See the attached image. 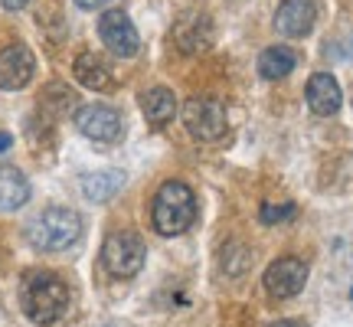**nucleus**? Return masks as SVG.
Wrapping results in <instances>:
<instances>
[{"label": "nucleus", "mask_w": 353, "mask_h": 327, "mask_svg": "<svg viewBox=\"0 0 353 327\" xmlns=\"http://www.w3.org/2000/svg\"><path fill=\"white\" fill-rule=\"evenodd\" d=\"M20 301H23V311L33 324L50 327L56 321H63L69 311V285L52 272H30L23 278V288H20Z\"/></svg>", "instance_id": "obj_1"}, {"label": "nucleus", "mask_w": 353, "mask_h": 327, "mask_svg": "<svg viewBox=\"0 0 353 327\" xmlns=\"http://www.w3.org/2000/svg\"><path fill=\"white\" fill-rule=\"evenodd\" d=\"M151 219L161 236L187 232L193 226V219H196V197H193V190L187 184H180V180H167L164 187L154 193Z\"/></svg>", "instance_id": "obj_2"}, {"label": "nucleus", "mask_w": 353, "mask_h": 327, "mask_svg": "<svg viewBox=\"0 0 353 327\" xmlns=\"http://www.w3.org/2000/svg\"><path fill=\"white\" fill-rule=\"evenodd\" d=\"M82 236V216L65 206H50L30 219L26 226V239L33 242L39 252H63L76 246Z\"/></svg>", "instance_id": "obj_3"}, {"label": "nucleus", "mask_w": 353, "mask_h": 327, "mask_svg": "<svg viewBox=\"0 0 353 327\" xmlns=\"http://www.w3.org/2000/svg\"><path fill=\"white\" fill-rule=\"evenodd\" d=\"M148 259V246L138 232L131 229H118L112 232L105 246H101V265L108 268V275L114 278H131L141 272V265Z\"/></svg>", "instance_id": "obj_4"}, {"label": "nucleus", "mask_w": 353, "mask_h": 327, "mask_svg": "<svg viewBox=\"0 0 353 327\" xmlns=\"http://www.w3.org/2000/svg\"><path fill=\"white\" fill-rule=\"evenodd\" d=\"M183 125L196 141H219L229 128L226 105L216 95H193L183 105Z\"/></svg>", "instance_id": "obj_5"}, {"label": "nucleus", "mask_w": 353, "mask_h": 327, "mask_svg": "<svg viewBox=\"0 0 353 327\" xmlns=\"http://www.w3.org/2000/svg\"><path fill=\"white\" fill-rule=\"evenodd\" d=\"M99 37L101 43L114 52V56H121V59H131V56H138L141 50V37L134 23L128 20L125 10H105L99 20Z\"/></svg>", "instance_id": "obj_6"}, {"label": "nucleus", "mask_w": 353, "mask_h": 327, "mask_svg": "<svg viewBox=\"0 0 353 327\" xmlns=\"http://www.w3.org/2000/svg\"><path fill=\"white\" fill-rule=\"evenodd\" d=\"M304 281H307V262L294 255H285L265 268V291L272 298H294L304 288Z\"/></svg>", "instance_id": "obj_7"}, {"label": "nucleus", "mask_w": 353, "mask_h": 327, "mask_svg": "<svg viewBox=\"0 0 353 327\" xmlns=\"http://www.w3.org/2000/svg\"><path fill=\"white\" fill-rule=\"evenodd\" d=\"M76 128L92 141H118L125 135V121L112 105H82L76 112Z\"/></svg>", "instance_id": "obj_8"}, {"label": "nucleus", "mask_w": 353, "mask_h": 327, "mask_svg": "<svg viewBox=\"0 0 353 327\" xmlns=\"http://www.w3.org/2000/svg\"><path fill=\"white\" fill-rule=\"evenodd\" d=\"M33 72H37V59H33L30 46L10 43L0 50V88L3 92H17V88L30 86Z\"/></svg>", "instance_id": "obj_9"}, {"label": "nucleus", "mask_w": 353, "mask_h": 327, "mask_svg": "<svg viewBox=\"0 0 353 327\" xmlns=\"http://www.w3.org/2000/svg\"><path fill=\"white\" fill-rule=\"evenodd\" d=\"M174 43H176V50L187 52V56L190 52L210 50V43H213V23H210V17L196 10L183 13L174 23Z\"/></svg>", "instance_id": "obj_10"}, {"label": "nucleus", "mask_w": 353, "mask_h": 327, "mask_svg": "<svg viewBox=\"0 0 353 327\" xmlns=\"http://www.w3.org/2000/svg\"><path fill=\"white\" fill-rule=\"evenodd\" d=\"M314 20H317L314 0H281L275 10V30L291 39L307 37L314 30Z\"/></svg>", "instance_id": "obj_11"}, {"label": "nucleus", "mask_w": 353, "mask_h": 327, "mask_svg": "<svg viewBox=\"0 0 353 327\" xmlns=\"http://www.w3.org/2000/svg\"><path fill=\"white\" fill-rule=\"evenodd\" d=\"M341 86H337V79L330 76V72H314L311 82H307V108L321 118H330V115L341 112Z\"/></svg>", "instance_id": "obj_12"}, {"label": "nucleus", "mask_w": 353, "mask_h": 327, "mask_svg": "<svg viewBox=\"0 0 353 327\" xmlns=\"http://www.w3.org/2000/svg\"><path fill=\"white\" fill-rule=\"evenodd\" d=\"M26 200H30V180L23 177V170L0 164V213L20 210Z\"/></svg>", "instance_id": "obj_13"}, {"label": "nucleus", "mask_w": 353, "mask_h": 327, "mask_svg": "<svg viewBox=\"0 0 353 327\" xmlns=\"http://www.w3.org/2000/svg\"><path fill=\"white\" fill-rule=\"evenodd\" d=\"M72 76L79 79V86L95 88V92L112 88V69H108V63L101 59L99 52H82V56H76V63H72Z\"/></svg>", "instance_id": "obj_14"}, {"label": "nucleus", "mask_w": 353, "mask_h": 327, "mask_svg": "<svg viewBox=\"0 0 353 327\" xmlns=\"http://www.w3.org/2000/svg\"><path fill=\"white\" fill-rule=\"evenodd\" d=\"M141 112H144V118H148L154 128L167 125V121L174 118V112H176V95L170 92V88H164V86L148 88V92L141 95Z\"/></svg>", "instance_id": "obj_15"}, {"label": "nucleus", "mask_w": 353, "mask_h": 327, "mask_svg": "<svg viewBox=\"0 0 353 327\" xmlns=\"http://www.w3.org/2000/svg\"><path fill=\"white\" fill-rule=\"evenodd\" d=\"M121 187H125V174H121V170H99V174H88L85 180H82V193H85L92 203L112 200Z\"/></svg>", "instance_id": "obj_16"}, {"label": "nucleus", "mask_w": 353, "mask_h": 327, "mask_svg": "<svg viewBox=\"0 0 353 327\" xmlns=\"http://www.w3.org/2000/svg\"><path fill=\"white\" fill-rule=\"evenodd\" d=\"M294 63H298V56H294V50H288V46H268V50H262V56H259V76L262 79H285L294 69Z\"/></svg>", "instance_id": "obj_17"}, {"label": "nucleus", "mask_w": 353, "mask_h": 327, "mask_svg": "<svg viewBox=\"0 0 353 327\" xmlns=\"http://www.w3.org/2000/svg\"><path fill=\"white\" fill-rule=\"evenodd\" d=\"M39 105L52 115H63L69 112L72 105H76V92L69 86H59V82H52V86L43 88V95H39Z\"/></svg>", "instance_id": "obj_18"}, {"label": "nucleus", "mask_w": 353, "mask_h": 327, "mask_svg": "<svg viewBox=\"0 0 353 327\" xmlns=\"http://www.w3.org/2000/svg\"><path fill=\"white\" fill-rule=\"evenodd\" d=\"M249 265H252V252L245 249L242 242H229L226 249H223V268H226L229 275H242Z\"/></svg>", "instance_id": "obj_19"}, {"label": "nucleus", "mask_w": 353, "mask_h": 327, "mask_svg": "<svg viewBox=\"0 0 353 327\" xmlns=\"http://www.w3.org/2000/svg\"><path fill=\"white\" fill-rule=\"evenodd\" d=\"M294 213H298L294 203H265L262 210H259V219L272 226V223H285V219H291Z\"/></svg>", "instance_id": "obj_20"}, {"label": "nucleus", "mask_w": 353, "mask_h": 327, "mask_svg": "<svg viewBox=\"0 0 353 327\" xmlns=\"http://www.w3.org/2000/svg\"><path fill=\"white\" fill-rule=\"evenodd\" d=\"M105 3H108V0H76V7H82V10H99Z\"/></svg>", "instance_id": "obj_21"}, {"label": "nucleus", "mask_w": 353, "mask_h": 327, "mask_svg": "<svg viewBox=\"0 0 353 327\" xmlns=\"http://www.w3.org/2000/svg\"><path fill=\"white\" fill-rule=\"evenodd\" d=\"M26 3H30V0H0V7H3V10H23Z\"/></svg>", "instance_id": "obj_22"}, {"label": "nucleus", "mask_w": 353, "mask_h": 327, "mask_svg": "<svg viewBox=\"0 0 353 327\" xmlns=\"http://www.w3.org/2000/svg\"><path fill=\"white\" fill-rule=\"evenodd\" d=\"M10 144H13V141H10V135H0V151H7Z\"/></svg>", "instance_id": "obj_23"}, {"label": "nucleus", "mask_w": 353, "mask_h": 327, "mask_svg": "<svg viewBox=\"0 0 353 327\" xmlns=\"http://www.w3.org/2000/svg\"><path fill=\"white\" fill-rule=\"evenodd\" d=\"M272 327H301L298 321H278V324H272Z\"/></svg>", "instance_id": "obj_24"}, {"label": "nucleus", "mask_w": 353, "mask_h": 327, "mask_svg": "<svg viewBox=\"0 0 353 327\" xmlns=\"http://www.w3.org/2000/svg\"><path fill=\"white\" fill-rule=\"evenodd\" d=\"M350 298H353V288H350Z\"/></svg>", "instance_id": "obj_25"}]
</instances>
